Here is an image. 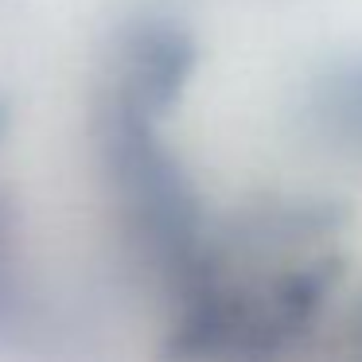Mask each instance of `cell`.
<instances>
[{
    "label": "cell",
    "instance_id": "1",
    "mask_svg": "<svg viewBox=\"0 0 362 362\" xmlns=\"http://www.w3.org/2000/svg\"><path fill=\"white\" fill-rule=\"evenodd\" d=\"M195 71V40L175 24H148L129 55V102L144 113H164Z\"/></svg>",
    "mask_w": 362,
    "mask_h": 362
},
{
    "label": "cell",
    "instance_id": "2",
    "mask_svg": "<svg viewBox=\"0 0 362 362\" xmlns=\"http://www.w3.org/2000/svg\"><path fill=\"white\" fill-rule=\"evenodd\" d=\"M327 105H331V117H335V129L362 148V63L335 78Z\"/></svg>",
    "mask_w": 362,
    "mask_h": 362
}]
</instances>
